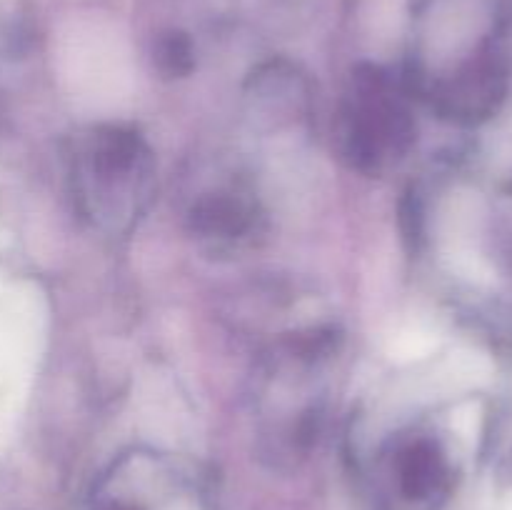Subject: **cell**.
Here are the masks:
<instances>
[{
	"label": "cell",
	"instance_id": "1",
	"mask_svg": "<svg viewBox=\"0 0 512 510\" xmlns=\"http://www.w3.org/2000/svg\"><path fill=\"white\" fill-rule=\"evenodd\" d=\"M408 138V120L398 100L388 98L380 80H370L363 93L355 98V108L350 113V153L360 163L378 165L380 160L398 155L405 148Z\"/></svg>",
	"mask_w": 512,
	"mask_h": 510
},
{
	"label": "cell",
	"instance_id": "2",
	"mask_svg": "<svg viewBox=\"0 0 512 510\" xmlns=\"http://www.w3.org/2000/svg\"><path fill=\"white\" fill-rule=\"evenodd\" d=\"M400 473H403V483L408 485L410 493H425L433 488L440 478V458L433 445H410L400 460Z\"/></svg>",
	"mask_w": 512,
	"mask_h": 510
},
{
	"label": "cell",
	"instance_id": "3",
	"mask_svg": "<svg viewBox=\"0 0 512 510\" xmlns=\"http://www.w3.org/2000/svg\"><path fill=\"white\" fill-rule=\"evenodd\" d=\"M160 58L168 60L170 63V70H175V73H180V70H185L190 65V48L185 40L180 38H170L168 43H163V48H160Z\"/></svg>",
	"mask_w": 512,
	"mask_h": 510
}]
</instances>
